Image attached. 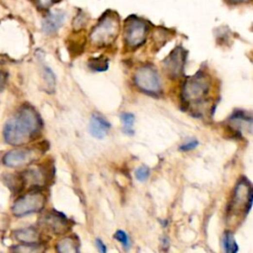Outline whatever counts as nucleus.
I'll use <instances>...</instances> for the list:
<instances>
[{
  "mask_svg": "<svg viewBox=\"0 0 253 253\" xmlns=\"http://www.w3.org/2000/svg\"><path fill=\"white\" fill-rule=\"evenodd\" d=\"M41 222L44 227L54 234H64L67 231V219L65 215L52 212L49 213L41 219Z\"/></svg>",
  "mask_w": 253,
  "mask_h": 253,
  "instance_id": "10",
  "label": "nucleus"
},
{
  "mask_svg": "<svg viewBox=\"0 0 253 253\" xmlns=\"http://www.w3.org/2000/svg\"><path fill=\"white\" fill-rule=\"evenodd\" d=\"M222 245H223L224 251L228 253H235L238 250L234 234L231 232H227L226 234H224L223 238H222Z\"/></svg>",
  "mask_w": 253,
  "mask_h": 253,
  "instance_id": "17",
  "label": "nucleus"
},
{
  "mask_svg": "<svg viewBox=\"0 0 253 253\" xmlns=\"http://www.w3.org/2000/svg\"><path fill=\"white\" fill-rule=\"evenodd\" d=\"M233 3H240V2H245L248 1V0H231Z\"/></svg>",
  "mask_w": 253,
  "mask_h": 253,
  "instance_id": "28",
  "label": "nucleus"
},
{
  "mask_svg": "<svg viewBox=\"0 0 253 253\" xmlns=\"http://www.w3.org/2000/svg\"><path fill=\"white\" fill-rule=\"evenodd\" d=\"M15 251L19 252H38L42 251V249L38 246V244H22L17 247H14Z\"/></svg>",
  "mask_w": 253,
  "mask_h": 253,
  "instance_id": "23",
  "label": "nucleus"
},
{
  "mask_svg": "<svg viewBox=\"0 0 253 253\" xmlns=\"http://www.w3.org/2000/svg\"><path fill=\"white\" fill-rule=\"evenodd\" d=\"M42 129V120L31 106H23L4 126V140L11 146H22L31 142Z\"/></svg>",
  "mask_w": 253,
  "mask_h": 253,
  "instance_id": "1",
  "label": "nucleus"
},
{
  "mask_svg": "<svg viewBox=\"0 0 253 253\" xmlns=\"http://www.w3.org/2000/svg\"><path fill=\"white\" fill-rule=\"evenodd\" d=\"M39 156L36 150L33 149H17L6 152L2 158L4 165L17 168L31 164Z\"/></svg>",
  "mask_w": 253,
  "mask_h": 253,
  "instance_id": "8",
  "label": "nucleus"
},
{
  "mask_svg": "<svg viewBox=\"0 0 253 253\" xmlns=\"http://www.w3.org/2000/svg\"><path fill=\"white\" fill-rule=\"evenodd\" d=\"M119 33V21L114 15H105L94 27L90 34L91 42L98 47H105L113 42Z\"/></svg>",
  "mask_w": 253,
  "mask_h": 253,
  "instance_id": "5",
  "label": "nucleus"
},
{
  "mask_svg": "<svg viewBox=\"0 0 253 253\" xmlns=\"http://www.w3.org/2000/svg\"><path fill=\"white\" fill-rule=\"evenodd\" d=\"M46 204V197L39 191H32L15 201L12 212L16 217H26L41 212Z\"/></svg>",
  "mask_w": 253,
  "mask_h": 253,
  "instance_id": "6",
  "label": "nucleus"
},
{
  "mask_svg": "<svg viewBox=\"0 0 253 253\" xmlns=\"http://www.w3.org/2000/svg\"><path fill=\"white\" fill-rule=\"evenodd\" d=\"M135 85L146 94L154 96L162 91V83L158 71L152 65L139 67L134 74Z\"/></svg>",
  "mask_w": 253,
  "mask_h": 253,
  "instance_id": "4",
  "label": "nucleus"
},
{
  "mask_svg": "<svg viewBox=\"0 0 253 253\" xmlns=\"http://www.w3.org/2000/svg\"><path fill=\"white\" fill-rule=\"evenodd\" d=\"M114 238L117 239L119 242H121V244L124 246L125 249H129L130 248V239L128 235L124 232V231H117L116 234L114 235Z\"/></svg>",
  "mask_w": 253,
  "mask_h": 253,
  "instance_id": "22",
  "label": "nucleus"
},
{
  "mask_svg": "<svg viewBox=\"0 0 253 253\" xmlns=\"http://www.w3.org/2000/svg\"><path fill=\"white\" fill-rule=\"evenodd\" d=\"M6 81H7V73L0 70V92L4 89Z\"/></svg>",
  "mask_w": 253,
  "mask_h": 253,
  "instance_id": "26",
  "label": "nucleus"
},
{
  "mask_svg": "<svg viewBox=\"0 0 253 253\" xmlns=\"http://www.w3.org/2000/svg\"><path fill=\"white\" fill-rule=\"evenodd\" d=\"M96 245H97V248H98V250L100 252L105 253L107 251V247H106V245L104 244V242L101 239H99V238L96 239Z\"/></svg>",
  "mask_w": 253,
  "mask_h": 253,
  "instance_id": "27",
  "label": "nucleus"
},
{
  "mask_svg": "<svg viewBox=\"0 0 253 253\" xmlns=\"http://www.w3.org/2000/svg\"><path fill=\"white\" fill-rule=\"evenodd\" d=\"M186 52L181 47H177L163 62L165 71L171 77L179 76L183 72Z\"/></svg>",
  "mask_w": 253,
  "mask_h": 253,
  "instance_id": "9",
  "label": "nucleus"
},
{
  "mask_svg": "<svg viewBox=\"0 0 253 253\" xmlns=\"http://www.w3.org/2000/svg\"><path fill=\"white\" fill-rule=\"evenodd\" d=\"M198 146H199L198 140H197V139H191V140H189V142L183 144L180 147V151L181 152H190V151L195 150Z\"/></svg>",
  "mask_w": 253,
  "mask_h": 253,
  "instance_id": "24",
  "label": "nucleus"
},
{
  "mask_svg": "<svg viewBox=\"0 0 253 253\" xmlns=\"http://www.w3.org/2000/svg\"><path fill=\"white\" fill-rule=\"evenodd\" d=\"M43 77L44 80L46 82V86H47V90L51 93L54 90V86H55V75L52 72V70L50 67H44L43 70Z\"/></svg>",
  "mask_w": 253,
  "mask_h": 253,
  "instance_id": "19",
  "label": "nucleus"
},
{
  "mask_svg": "<svg viewBox=\"0 0 253 253\" xmlns=\"http://www.w3.org/2000/svg\"><path fill=\"white\" fill-rule=\"evenodd\" d=\"M150 174H151V171L147 166H140L135 172L136 180H138L140 182L146 181L150 177Z\"/></svg>",
  "mask_w": 253,
  "mask_h": 253,
  "instance_id": "21",
  "label": "nucleus"
},
{
  "mask_svg": "<svg viewBox=\"0 0 253 253\" xmlns=\"http://www.w3.org/2000/svg\"><path fill=\"white\" fill-rule=\"evenodd\" d=\"M16 239L24 244H38L40 241V235L37 230L33 228H27L16 231Z\"/></svg>",
  "mask_w": 253,
  "mask_h": 253,
  "instance_id": "15",
  "label": "nucleus"
},
{
  "mask_svg": "<svg viewBox=\"0 0 253 253\" xmlns=\"http://www.w3.org/2000/svg\"><path fill=\"white\" fill-rule=\"evenodd\" d=\"M231 122L236 129L241 132L253 133V117L242 111L236 112L231 118Z\"/></svg>",
  "mask_w": 253,
  "mask_h": 253,
  "instance_id": "14",
  "label": "nucleus"
},
{
  "mask_svg": "<svg viewBox=\"0 0 253 253\" xmlns=\"http://www.w3.org/2000/svg\"><path fill=\"white\" fill-rule=\"evenodd\" d=\"M121 121L123 122V132L127 135H134L135 116L132 113H123L121 115Z\"/></svg>",
  "mask_w": 253,
  "mask_h": 253,
  "instance_id": "18",
  "label": "nucleus"
},
{
  "mask_svg": "<svg viewBox=\"0 0 253 253\" xmlns=\"http://www.w3.org/2000/svg\"><path fill=\"white\" fill-rule=\"evenodd\" d=\"M67 14L64 11L55 10L50 12L43 20V31L48 35L57 33L65 24Z\"/></svg>",
  "mask_w": 253,
  "mask_h": 253,
  "instance_id": "11",
  "label": "nucleus"
},
{
  "mask_svg": "<svg viewBox=\"0 0 253 253\" xmlns=\"http://www.w3.org/2000/svg\"><path fill=\"white\" fill-rule=\"evenodd\" d=\"M49 174L47 169L43 167L30 168V169L23 172L22 182L25 184H31L32 186H40L46 183Z\"/></svg>",
  "mask_w": 253,
  "mask_h": 253,
  "instance_id": "13",
  "label": "nucleus"
},
{
  "mask_svg": "<svg viewBox=\"0 0 253 253\" xmlns=\"http://www.w3.org/2000/svg\"><path fill=\"white\" fill-rule=\"evenodd\" d=\"M53 3V0H37V4L42 9L50 8Z\"/></svg>",
  "mask_w": 253,
  "mask_h": 253,
  "instance_id": "25",
  "label": "nucleus"
},
{
  "mask_svg": "<svg viewBox=\"0 0 253 253\" xmlns=\"http://www.w3.org/2000/svg\"><path fill=\"white\" fill-rule=\"evenodd\" d=\"M253 204V185L245 178L241 179L234 189L233 198L228 207L230 217L239 218L247 215Z\"/></svg>",
  "mask_w": 253,
  "mask_h": 253,
  "instance_id": "3",
  "label": "nucleus"
},
{
  "mask_svg": "<svg viewBox=\"0 0 253 253\" xmlns=\"http://www.w3.org/2000/svg\"><path fill=\"white\" fill-rule=\"evenodd\" d=\"M57 251L60 253H70L78 251V242L75 238L68 236L60 240L57 244Z\"/></svg>",
  "mask_w": 253,
  "mask_h": 253,
  "instance_id": "16",
  "label": "nucleus"
},
{
  "mask_svg": "<svg viewBox=\"0 0 253 253\" xmlns=\"http://www.w3.org/2000/svg\"><path fill=\"white\" fill-rule=\"evenodd\" d=\"M210 89L211 79L209 74L204 71H198L185 80L181 97L185 104L197 107L207 102Z\"/></svg>",
  "mask_w": 253,
  "mask_h": 253,
  "instance_id": "2",
  "label": "nucleus"
},
{
  "mask_svg": "<svg viewBox=\"0 0 253 253\" xmlns=\"http://www.w3.org/2000/svg\"><path fill=\"white\" fill-rule=\"evenodd\" d=\"M88 66L90 69L93 71L97 72H102L108 69L109 65H108V60L105 58H96V59H91L88 63Z\"/></svg>",
  "mask_w": 253,
  "mask_h": 253,
  "instance_id": "20",
  "label": "nucleus"
},
{
  "mask_svg": "<svg viewBox=\"0 0 253 253\" xmlns=\"http://www.w3.org/2000/svg\"><path fill=\"white\" fill-rule=\"evenodd\" d=\"M148 35V25L138 18H132L127 22L125 28V42L131 49H136L142 46Z\"/></svg>",
  "mask_w": 253,
  "mask_h": 253,
  "instance_id": "7",
  "label": "nucleus"
},
{
  "mask_svg": "<svg viewBox=\"0 0 253 253\" xmlns=\"http://www.w3.org/2000/svg\"><path fill=\"white\" fill-rule=\"evenodd\" d=\"M111 129V124L101 115L93 114L89 123V132L92 136L102 139Z\"/></svg>",
  "mask_w": 253,
  "mask_h": 253,
  "instance_id": "12",
  "label": "nucleus"
}]
</instances>
